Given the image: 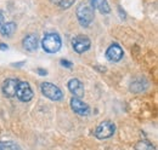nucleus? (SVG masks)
I'll return each instance as SVG.
<instances>
[{"label": "nucleus", "instance_id": "1", "mask_svg": "<svg viewBox=\"0 0 158 150\" xmlns=\"http://www.w3.org/2000/svg\"><path fill=\"white\" fill-rule=\"evenodd\" d=\"M62 41L57 33H48L41 40L43 50L48 53H56L61 49Z\"/></svg>", "mask_w": 158, "mask_h": 150}, {"label": "nucleus", "instance_id": "2", "mask_svg": "<svg viewBox=\"0 0 158 150\" xmlns=\"http://www.w3.org/2000/svg\"><path fill=\"white\" fill-rule=\"evenodd\" d=\"M77 18L80 26L89 27L94 19V7L86 2L79 4V6L77 7Z\"/></svg>", "mask_w": 158, "mask_h": 150}, {"label": "nucleus", "instance_id": "3", "mask_svg": "<svg viewBox=\"0 0 158 150\" xmlns=\"http://www.w3.org/2000/svg\"><path fill=\"white\" fill-rule=\"evenodd\" d=\"M40 90H41V93L51 101L57 102L63 98V92L60 90V87H57L56 85H54L51 82H41Z\"/></svg>", "mask_w": 158, "mask_h": 150}, {"label": "nucleus", "instance_id": "4", "mask_svg": "<svg viewBox=\"0 0 158 150\" xmlns=\"http://www.w3.org/2000/svg\"><path fill=\"white\" fill-rule=\"evenodd\" d=\"M114 132H116V125L112 121L107 120V121L101 122L95 128L94 134L98 139H107V138L112 137L114 134Z\"/></svg>", "mask_w": 158, "mask_h": 150}, {"label": "nucleus", "instance_id": "5", "mask_svg": "<svg viewBox=\"0 0 158 150\" xmlns=\"http://www.w3.org/2000/svg\"><path fill=\"white\" fill-rule=\"evenodd\" d=\"M21 102H29L33 98V90L31 87V85L27 81H20L17 84V89H16V94H15Z\"/></svg>", "mask_w": 158, "mask_h": 150}, {"label": "nucleus", "instance_id": "6", "mask_svg": "<svg viewBox=\"0 0 158 150\" xmlns=\"http://www.w3.org/2000/svg\"><path fill=\"white\" fill-rule=\"evenodd\" d=\"M72 46H73V49L77 53H84L90 49L91 41L85 35H77L72 40Z\"/></svg>", "mask_w": 158, "mask_h": 150}, {"label": "nucleus", "instance_id": "7", "mask_svg": "<svg viewBox=\"0 0 158 150\" xmlns=\"http://www.w3.org/2000/svg\"><path fill=\"white\" fill-rule=\"evenodd\" d=\"M71 108L76 114H78L80 116H88L90 114V107L77 97H73L71 99Z\"/></svg>", "mask_w": 158, "mask_h": 150}, {"label": "nucleus", "instance_id": "8", "mask_svg": "<svg viewBox=\"0 0 158 150\" xmlns=\"http://www.w3.org/2000/svg\"><path fill=\"white\" fill-rule=\"evenodd\" d=\"M17 84H19V80H17V79L9 77V79L4 80L2 85H1V91H2L4 96L7 97V98L15 97V94H16V89H17Z\"/></svg>", "mask_w": 158, "mask_h": 150}, {"label": "nucleus", "instance_id": "9", "mask_svg": "<svg viewBox=\"0 0 158 150\" xmlns=\"http://www.w3.org/2000/svg\"><path fill=\"white\" fill-rule=\"evenodd\" d=\"M123 49L119 46L118 44H112L107 50H106V57L111 62H119L123 58Z\"/></svg>", "mask_w": 158, "mask_h": 150}, {"label": "nucleus", "instance_id": "10", "mask_svg": "<svg viewBox=\"0 0 158 150\" xmlns=\"http://www.w3.org/2000/svg\"><path fill=\"white\" fill-rule=\"evenodd\" d=\"M68 90L77 98H81L84 96V85L79 79H71L68 81Z\"/></svg>", "mask_w": 158, "mask_h": 150}, {"label": "nucleus", "instance_id": "11", "mask_svg": "<svg viewBox=\"0 0 158 150\" xmlns=\"http://www.w3.org/2000/svg\"><path fill=\"white\" fill-rule=\"evenodd\" d=\"M23 47L27 51H35L38 49V38L35 34H28L23 39Z\"/></svg>", "mask_w": 158, "mask_h": 150}, {"label": "nucleus", "instance_id": "12", "mask_svg": "<svg viewBox=\"0 0 158 150\" xmlns=\"http://www.w3.org/2000/svg\"><path fill=\"white\" fill-rule=\"evenodd\" d=\"M15 30H16V23L15 22H6L0 27V34L4 38L12 37Z\"/></svg>", "mask_w": 158, "mask_h": 150}, {"label": "nucleus", "instance_id": "13", "mask_svg": "<svg viewBox=\"0 0 158 150\" xmlns=\"http://www.w3.org/2000/svg\"><path fill=\"white\" fill-rule=\"evenodd\" d=\"M90 5L94 9H98L102 14H110V11H111V7H110L107 0H90Z\"/></svg>", "mask_w": 158, "mask_h": 150}, {"label": "nucleus", "instance_id": "14", "mask_svg": "<svg viewBox=\"0 0 158 150\" xmlns=\"http://www.w3.org/2000/svg\"><path fill=\"white\" fill-rule=\"evenodd\" d=\"M0 150H21V148L12 140H1Z\"/></svg>", "mask_w": 158, "mask_h": 150}, {"label": "nucleus", "instance_id": "15", "mask_svg": "<svg viewBox=\"0 0 158 150\" xmlns=\"http://www.w3.org/2000/svg\"><path fill=\"white\" fill-rule=\"evenodd\" d=\"M135 149L136 150H156V148L146 139H142V140H139L135 145Z\"/></svg>", "mask_w": 158, "mask_h": 150}, {"label": "nucleus", "instance_id": "16", "mask_svg": "<svg viewBox=\"0 0 158 150\" xmlns=\"http://www.w3.org/2000/svg\"><path fill=\"white\" fill-rule=\"evenodd\" d=\"M76 0H51L52 4H55L56 6H59L60 9H69Z\"/></svg>", "mask_w": 158, "mask_h": 150}, {"label": "nucleus", "instance_id": "17", "mask_svg": "<svg viewBox=\"0 0 158 150\" xmlns=\"http://www.w3.org/2000/svg\"><path fill=\"white\" fill-rule=\"evenodd\" d=\"M61 65L62 67H66V68H72V62L71 61H67V59H61Z\"/></svg>", "mask_w": 158, "mask_h": 150}, {"label": "nucleus", "instance_id": "18", "mask_svg": "<svg viewBox=\"0 0 158 150\" xmlns=\"http://www.w3.org/2000/svg\"><path fill=\"white\" fill-rule=\"evenodd\" d=\"M37 72H38V74L41 75V76H45V75H48V72H46L45 69H41V68H38V69H37Z\"/></svg>", "mask_w": 158, "mask_h": 150}, {"label": "nucleus", "instance_id": "19", "mask_svg": "<svg viewBox=\"0 0 158 150\" xmlns=\"http://www.w3.org/2000/svg\"><path fill=\"white\" fill-rule=\"evenodd\" d=\"M9 49V46L6 45V44H4V42H0V50H2V51H6Z\"/></svg>", "mask_w": 158, "mask_h": 150}, {"label": "nucleus", "instance_id": "20", "mask_svg": "<svg viewBox=\"0 0 158 150\" xmlns=\"http://www.w3.org/2000/svg\"><path fill=\"white\" fill-rule=\"evenodd\" d=\"M4 24V14H2V11H0V27Z\"/></svg>", "mask_w": 158, "mask_h": 150}]
</instances>
